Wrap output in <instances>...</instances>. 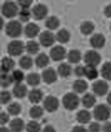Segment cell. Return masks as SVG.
I'll return each instance as SVG.
<instances>
[{
    "mask_svg": "<svg viewBox=\"0 0 111 132\" xmlns=\"http://www.w3.org/2000/svg\"><path fill=\"white\" fill-rule=\"evenodd\" d=\"M26 81L29 85L32 86L38 85L41 81V77L39 75L36 73H32L27 75Z\"/></svg>",
    "mask_w": 111,
    "mask_h": 132,
    "instance_id": "cell-29",
    "label": "cell"
},
{
    "mask_svg": "<svg viewBox=\"0 0 111 132\" xmlns=\"http://www.w3.org/2000/svg\"><path fill=\"white\" fill-rule=\"evenodd\" d=\"M96 99L95 95L90 93H87L83 96L82 102L83 105L87 108H90L95 105Z\"/></svg>",
    "mask_w": 111,
    "mask_h": 132,
    "instance_id": "cell-20",
    "label": "cell"
},
{
    "mask_svg": "<svg viewBox=\"0 0 111 132\" xmlns=\"http://www.w3.org/2000/svg\"><path fill=\"white\" fill-rule=\"evenodd\" d=\"M29 113L30 117L33 118L39 119L43 115V109L39 106L34 105L30 108Z\"/></svg>",
    "mask_w": 111,
    "mask_h": 132,
    "instance_id": "cell-32",
    "label": "cell"
},
{
    "mask_svg": "<svg viewBox=\"0 0 111 132\" xmlns=\"http://www.w3.org/2000/svg\"><path fill=\"white\" fill-rule=\"evenodd\" d=\"M42 132H56L54 127L50 125L46 126L43 129Z\"/></svg>",
    "mask_w": 111,
    "mask_h": 132,
    "instance_id": "cell-46",
    "label": "cell"
},
{
    "mask_svg": "<svg viewBox=\"0 0 111 132\" xmlns=\"http://www.w3.org/2000/svg\"><path fill=\"white\" fill-rule=\"evenodd\" d=\"M7 35L12 38L20 37L22 32V27L19 22L12 20L7 23L5 27Z\"/></svg>",
    "mask_w": 111,
    "mask_h": 132,
    "instance_id": "cell-3",
    "label": "cell"
},
{
    "mask_svg": "<svg viewBox=\"0 0 111 132\" xmlns=\"http://www.w3.org/2000/svg\"><path fill=\"white\" fill-rule=\"evenodd\" d=\"M0 132H12L11 129L6 128L5 127H2L1 128Z\"/></svg>",
    "mask_w": 111,
    "mask_h": 132,
    "instance_id": "cell-48",
    "label": "cell"
},
{
    "mask_svg": "<svg viewBox=\"0 0 111 132\" xmlns=\"http://www.w3.org/2000/svg\"><path fill=\"white\" fill-rule=\"evenodd\" d=\"M72 68L70 65L66 63L60 64L58 68V72L62 78H66L69 76L71 74Z\"/></svg>",
    "mask_w": 111,
    "mask_h": 132,
    "instance_id": "cell-26",
    "label": "cell"
},
{
    "mask_svg": "<svg viewBox=\"0 0 111 132\" xmlns=\"http://www.w3.org/2000/svg\"><path fill=\"white\" fill-rule=\"evenodd\" d=\"M33 1L31 0H26V1H18V4L23 9H29V7L30 6L31 4H32Z\"/></svg>",
    "mask_w": 111,
    "mask_h": 132,
    "instance_id": "cell-41",
    "label": "cell"
},
{
    "mask_svg": "<svg viewBox=\"0 0 111 132\" xmlns=\"http://www.w3.org/2000/svg\"><path fill=\"white\" fill-rule=\"evenodd\" d=\"M19 18L21 21L26 22L30 20L31 13L29 9L22 8L19 13Z\"/></svg>",
    "mask_w": 111,
    "mask_h": 132,
    "instance_id": "cell-37",
    "label": "cell"
},
{
    "mask_svg": "<svg viewBox=\"0 0 111 132\" xmlns=\"http://www.w3.org/2000/svg\"><path fill=\"white\" fill-rule=\"evenodd\" d=\"M56 37L50 31H44L41 34L39 37V42L44 47H50L54 44Z\"/></svg>",
    "mask_w": 111,
    "mask_h": 132,
    "instance_id": "cell-9",
    "label": "cell"
},
{
    "mask_svg": "<svg viewBox=\"0 0 111 132\" xmlns=\"http://www.w3.org/2000/svg\"><path fill=\"white\" fill-rule=\"evenodd\" d=\"M71 132H89L85 127L82 126H77L73 127Z\"/></svg>",
    "mask_w": 111,
    "mask_h": 132,
    "instance_id": "cell-45",
    "label": "cell"
},
{
    "mask_svg": "<svg viewBox=\"0 0 111 132\" xmlns=\"http://www.w3.org/2000/svg\"><path fill=\"white\" fill-rule=\"evenodd\" d=\"M9 120V116L5 112H2L1 114V123L2 125H4L8 123Z\"/></svg>",
    "mask_w": 111,
    "mask_h": 132,
    "instance_id": "cell-42",
    "label": "cell"
},
{
    "mask_svg": "<svg viewBox=\"0 0 111 132\" xmlns=\"http://www.w3.org/2000/svg\"><path fill=\"white\" fill-rule=\"evenodd\" d=\"M27 89L26 85L21 83L16 84L13 89V93L15 97L23 98L27 94Z\"/></svg>",
    "mask_w": 111,
    "mask_h": 132,
    "instance_id": "cell-15",
    "label": "cell"
},
{
    "mask_svg": "<svg viewBox=\"0 0 111 132\" xmlns=\"http://www.w3.org/2000/svg\"><path fill=\"white\" fill-rule=\"evenodd\" d=\"M101 60L100 55L94 50L88 51L84 55V61L87 65L96 67L100 63Z\"/></svg>",
    "mask_w": 111,
    "mask_h": 132,
    "instance_id": "cell-7",
    "label": "cell"
},
{
    "mask_svg": "<svg viewBox=\"0 0 111 132\" xmlns=\"http://www.w3.org/2000/svg\"><path fill=\"white\" fill-rule=\"evenodd\" d=\"M84 74L88 79L92 80L97 78L98 72L94 66L87 65L84 67Z\"/></svg>",
    "mask_w": 111,
    "mask_h": 132,
    "instance_id": "cell-22",
    "label": "cell"
},
{
    "mask_svg": "<svg viewBox=\"0 0 111 132\" xmlns=\"http://www.w3.org/2000/svg\"><path fill=\"white\" fill-rule=\"evenodd\" d=\"M50 60L47 55L44 53H41L37 57L35 63L37 66L39 68H43L47 65Z\"/></svg>",
    "mask_w": 111,
    "mask_h": 132,
    "instance_id": "cell-25",
    "label": "cell"
},
{
    "mask_svg": "<svg viewBox=\"0 0 111 132\" xmlns=\"http://www.w3.org/2000/svg\"><path fill=\"white\" fill-rule=\"evenodd\" d=\"M56 39L60 43H67L70 39V34L68 30L62 29L57 32L56 35Z\"/></svg>",
    "mask_w": 111,
    "mask_h": 132,
    "instance_id": "cell-24",
    "label": "cell"
},
{
    "mask_svg": "<svg viewBox=\"0 0 111 132\" xmlns=\"http://www.w3.org/2000/svg\"><path fill=\"white\" fill-rule=\"evenodd\" d=\"M15 62L11 58L4 57L2 59V70L3 73H8L15 66Z\"/></svg>",
    "mask_w": 111,
    "mask_h": 132,
    "instance_id": "cell-19",
    "label": "cell"
},
{
    "mask_svg": "<svg viewBox=\"0 0 111 132\" xmlns=\"http://www.w3.org/2000/svg\"><path fill=\"white\" fill-rule=\"evenodd\" d=\"M13 80L16 84L21 83L25 78V75L23 72L20 70H14L13 72Z\"/></svg>",
    "mask_w": 111,
    "mask_h": 132,
    "instance_id": "cell-38",
    "label": "cell"
},
{
    "mask_svg": "<svg viewBox=\"0 0 111 132\" xmlns=\"http://www.w3.org/2000/svg\"></svg>",
    "mask_w": 111,
    "mask_h": 132,
    "instance_id": "cell-50",
    "label": "cell"
},
{
    "mask_svg": "<svg viewBox=\"0 0 111 132\" xmlns=\"http://www.w3.org/2000/svg\"><path fill=\"white\" fill-rule=\"evenodd\" d=\"M11 99V95L9 92L3 91L1 92V102L2 104H6L9 102Z\"/></svg>",
    "mask_w": 111,
    "mask_h": 132,
    "instance_id": "cell-39",
    "label": "cell"
},
{
    "mask_svg": "<svg viewBox=\"0 0 111 132\" xmlns=\"http://www.w3.org/2000/svg\"><path fill=\"white\" fill-rule=\"evenodd\" d=\"M13 81L12 76L7 74V73H3L2 74L1 78V84L3 88L8 87Z\"/></svg>",
    "mask_w": 111,
    "mask_h": 132,
    "instance_id": "cell-35",
    "label": "cell"
},
{
    "mask_svg": "<svg viewBox=\"0 0 111 132\" xmlns=\"http://www.w3.org/2000/svg\"><path fill=\"white\" fill-rule=\"evenodd\" d=\"M26 129L27 132H40L41 125L36 121H30L26 125Z\"/></svg>",
    "mask_w": 111,
    "mask_h": 132,
    "instance_id": "cell-36",
    "label": "cell"
},
{
    "mask_svg": "<svg viewBox=\"0 0 111 132\" xmlns=\"http://www.w3.org/2000/svg\"><path fill=\"white\" fill-rule=\"evenodd\" d=\"M2 13L7 18L14 17L18 14V8L16 3L14 2H6L3 4L2 6Z\"/></svg>",
    "mask_w": 111,
    "mask_h": 132,
    "instance_id": "cell-5",
    "label": "cell"
},
{
    "mask_svg": "<svg viewBox=\"0 0 111 132\" xmlns=\"http://www.w3.org/2000/svg\"><path fill=\"white\" fill-rule=\"evenodd\" d=\"M43 96V93L40 89H34L29 93V99L33 104H38L42 101Z\"/></svg>",
    "mask_w": 111,
    "mask_h": 132,
    "instance_id": "cell-16",
    "label": "cell"
},
{
    "mask_svg": "<svg viewBox=\"0 0 111 132\" xmlns=\"http://www.w3.org/2000/svg\"><path fill=\"white\" fill-rule=\"evenodd\" d=\"M25 128V124L21 119L15 118L10 124V129L12 132H22Z\"/></svg>",
    "mask_w": 111,
    "mask_h": 132,
    "instance_id": "cell-18",
    "label": "cell"
},
{
    "mask_svg": "<svg viewBox=\"0 0 111 132\" xmlns=\"http://www.w3.org/2000/svg\"><path fill=\"white\" fill-rule=\"evenodd\" d=\"M25 48L23 42L20 40H14L8 44L7 50L10 55L18 56L22 54Z\"/></svg>",
    "mask_w": 111,
    "mask_h": 132,
    "instance_id": "cell-4",
    "label": "cell"
},
{
    "mask_svg": "<svg viewBox=\"0 0 111 132\" xmlns=\"http://www.w3.org/2000/svg\"><path fill=\"white\" fill-rule=\"evenodd\" d=\"M25 49L29 54L35 55L39 51V44L35 41H30L27 43Z\"/></svg>",
    "mask_w": 111,
    "mask_h": 132,
    "instance_id": "cell-27",
    "label": "cell"
},
{
    "mask_svg": "<svg viewBox=\"0 0 111 132\" xmlns=\"http://www.w3.org/2000/svg\"><path fill=\"white\" fill-rule=\"evenodd\" d=\"M50 55L53 61H61L66 57V50L62 46H56L50 50Z\"/></svg>",
    "mask_w": 111,
    "mask_h": 132,
    "instance_id": "cell-11",
    "label": "cell"
},
{
    "mask_svg": "<svg viewBox=\"0 0 111 132\" xmlns=\"http://www.w3.org/2000/svg\"><path fill=\"white\" fill-rule=\"evenodd\" d=\"M19 65L23 69H29L32 66V59L27 55L22 57L19 60Z\"/></svg>",
    "mask_w": 111,
    "mask_h": 132,
    "instance_id": "cell-31",
    "label": "cell"
},
{
    "mask_svg": "<svg viewBox=\"0 0 111 132\" xmlns=\"http://www.w3.org/2000/svg\"><path fill=\"white\" fill-rule=\"evenodd\" d=\"M48 10L45 4H37L33 7L31 14L33 18L36 20H41L44 19L47 15Z\"/></svg>",
    "mask_w": 111,
    "mask_h": 132,
    "instance_id": "cell-6",
    "label": "cell"
},
{
    "mask_svg": "<svg viewBox=\"0 0 111 132\" xmlns=\"http://www.w3.org/2000/svg\"><path fill=\"white\" fill-rule=\"evenodd\" d=\"M39 31L40 28L39 27L34 23H29L25 27V34L26 37L28 38H34L36 37Z\"/></svg>",
    "mask_w": 111,
    "mask_h": 132,
    "instance_id": "cell-14",
    "label": "cell"
},
{
    "mask_svg": "<svg viewBox=\"0 0 111 132\" xmlns=\"http://www.w3.org/2000/svg\"><path fill=\"white\" fill-rule=\"evenodd\" d=\"M42 78L45 83L47 84H51L57 81V74L54 69L49 68L43 71L42 73Z\"/></svg>",
    "mask_w": 111,
    "mask_h": 132,
    "instance_id": "cell-12",
    "label": "cell"
},
{
    "mask_svg": "<svg viewBox=\"0 0 111 132\" xmlns=\"http://www.w3.org/2000/svg\"><path fill=\"white\" fill-rule=\"evenodd\" d=\"M74 73L78 77H81L84 76V67L82 65L76 67L74 69Z\"/></svg>",
    "mask_w": 111,
    "mask_h": 132,
    "instance_id": "cell-43",
    "label": "cell"
},
{
    "mask_svg": "<svg viewBox=\"0 0 111 132\" xmlns=\"http://www.w3.org/2000/svg\"><path fill=\"white\" fill-rule=\"evenodd\" d=\"M94 93L99 96H103L108 92V85L107 82L102 80H99L92 85Z\"/></svg>",
    "mask_w": 111,
    "mask_h": 132,
    "instance_id": "cell-10",
    "label": "cell"
},
{
    "mask_svg": "<svg viewBox=\"0 0 111 132\" xmlns=\"http://www.w3.org/2000/svg\"><path fill=\"white\" fill-rule=\"evenodd\" d=\"M94 25L90 21H85L82 23L80 26V30L82 33L85 35H88L92 33L94 30Z\"/></svg>",
    "mask_w": 111,
    "mask_h": 132,
    "instance_id": "cell-30",
    "label": "cell"
},
{
    "mask_svg": "<svg viewBox=\"0 0 111 132\" xmlns=\"http://www.w3.org/2000/svg\"><path fill=\"white\" fill-rule=\"evenodd\" d=\"M93 116L99 121H106L110 117V106L105 104H99L95 106L93 110Z\"/></svg>",
    "mask_w": 111,
    "mask_h": 132,
    "instance_id": "cell-1",
    "label": "cell"
},
{
    "mask_svg": "<svg viewBox=\"0 0 111 132\" xmlns=\"http://www.w3.org/2000/svg\"><path fill=\"white\" fill-rule=\"evenodd\" d=\"M103 132H111V122H106L102 127Z\"/></svg>",
    "mask_w": 111,
    "mask_h": 132,
    "instance_id": "cell-44",
    "label": "cell"
},
{
    "mask_svg": "<svg viewBox=\"0 0 111 132\" xmlns=\"http://www.w3.org/2000/svg\"><path fill=\"white\" fill-rule=\"evenodd\" d=\"M60 22L56 16H51L48 18L45 22V26L51 30L57 29L60 26Z\"/></svg>",
    "mask_w": 111,
    "mask_h": 132,
    "instance_id": "cell-28",
    "label": "cell"
},
{
    "mask_svg": "<svg viewBox=\"0 0 111 132\" xmlns=\"http://www.w3.org/2000/svg\"><path fill=\"white\" fill-rule=\"evenodd\" d=\"M92 115L89 111L86 110H82L77 113L76 118L77 121L81 124H87L91 120Z\"/></svg>",
    "mask_w": 111,
    "mask_h": 132,
    "instance_id": "cell-17",
    "label": "cell"
},
{
    "mask_svg": "<svg viewBox=\"0 0 111 132\" xmlns=\"http://www.w3.org/2000/svg\"><path fill=\"white\" fill-rule=\"evenodd\" d=\"M8 113L12 116H16L20 113L21 111V106L18 103H11L7 108Z\"/></svg>",
    "mask_w": 111,
    "mask_h": 132,
    "instance_id": "cell-33",
    "label": "cell"
},
{
    "mask_svg": "<svg viewBox=\"0 0 111 132\" xmlns=\"http://www.w3.org/2000/svg\"><path fill=\"white\" fill-rule=\"evenodd\" d=\"M67 59L71 63H78L81 59V52L77 50H71L67 54Z\"/></svg>",
    "mask_w": 111,
    "mask_h": 132,
    "instance_id": "cell-23",
    "label": "cell"
},
{
    "mask_svg": "<svg viewBox=\"0 0 111 132\" xmlns=\"http://www.w3.org/2000/svg\"><path fill=\"white\" fill-rule=\"evenodd\" d=\"M104 13L106 16L108 18H111V5L106 7L105 9Z\"/></svg>",
    "mask_w": 111,
    "mask_h": 132,
    "instance_id": "cell-47",
    "label": "cell"
},
{
    "mask_svg": "<svg viewBox=\"0 0 111 132\" xmlns=\"http://www.w3.org/2000/svg\"><path fill=\"white\" fill-rule=\"evenodd\" d=\"M88 130L89 132H100L102 130V127L99 123L93 122L90 123Z\"/></svg>",
    "mask_w": 111,
    "mask_h": 132,
    "instance_id": "cell-40",
    "label": "cell"
},
{
    "mask_svg": "<svg viewBox=\"0 0 111 132\" xmlns=\"http://www.w3.org/2000/svg\"><path fill=\"white\" fill-rule=\"evenodd\" d=\"M80 100L78 96L75 93H67L62 99V104L64 108L69 111H73L79 106Z\"/></svg>",
    "mask_w": 111,
    "mask_h": 132,
    "instance_id": "cell-2",
    "label": "cell"
},
{
    "mask_svg": "<svg viewBox=\"0 0 111 132\" xmlns=\"http://www.w3.org/2000/svg\"><path fill=\"white\" fill-rule=\"evenodd\" d=\"M43 106L47 112H55L58 109L59 101L57 97L53 96H48L43 101Z\"/></svg>",
    "mask_w": 111,
    "mask_h": 132,
    "instance_id": "cell-8",
    "label": "cell"
},
{
    "mask_svg": "<svg viewBox=\"0 0 111 132\" xmlns=\"http://www.w3.org/2000/svg\"><path fill=\"white\" fill-rule=\"evenodd\" d=\"M90 42L91 46L94 48L100 49L105 44L106 39L102 34H95L91 37Z\"/></svg>",
    "mask_w": 111,
    "mask_h": 132,
    "instance_id": "cell-13",
    "label": "cell"
},
{
    "mask_svg": "<svg viewBox=\"0 0 111 132\" xmlns=\"http://www.w3.org/2000/svg\"><path fill=\"white\" fill-rule=\"evenodd\" d=\"M88 84L83 80H76L73 84V88L76 93L82 94L85 92L88 88Z\"/></svg>",
    "mask_w": 111,
    "mask_h": 132,
    "instance_id": "cell-21",
    "label": "cell"
},
{
    "mask_svg": "<svg viewBox=\"0 0 111 132\" xmlns=\"http://www.w3.org/2000/svg\"><path fill=\"white\" fill-rule=\"evenodd\" d=\"M101 73L106 79L111 81V62H106L102 68Z\"/></svg>",
    "mask_w": 111,
    "mask_h": 132,
    "instance_id": "cell-34",
    "label": "cell"
},
{
    "mask_svg": "<svg viewBox=\"0 0 111 132\" xmlns=\"http://www.w3.org/2000/svg\"><path fill=\"white\" fill-rule=\"evenodd\" d=\"M107 102L108 103V105L111 107V92L108 94L107 97Z\"/></svg>",
    "mask_w": 111,
    "mask_h": 132,
    "instance_id": "cell-49",
    "label": "cell"
}]
</instances>
